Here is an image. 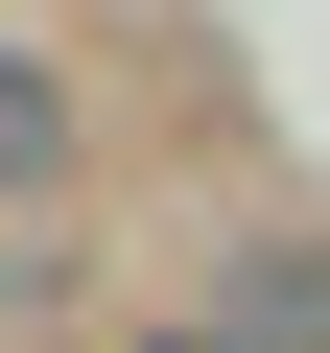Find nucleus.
I'll list each match as a JSON object with an SVG mask.
<instances>
[{
	"label": "nucleus",
	"instance_id": "nucleus-1",
	"mask_svg": "<svg viewBox=\"0 0 330 353\" xmlns=\"http://www.w3.org/2000/svg\"><path fill=\"white\" fill-rule=\"evenodd\" d=\"M236 306H260V353H330V236H283V259H260Z\"/></svg>",
	"mask_w": 330,
	"mask_h": 353
},
{
	"label": "nucleus",
	"instance_id": "nucleus-2",
	"mask_svg": "<svg viewBox=\"0 0 330 353\" xmlns=\"http://www.w3.org/2000/svg\"><path fill=\"white\" fill-rule=\"evenodd\" d=\"M24 165H48V71L0 48V189H24Z\"/></svg>",
	"mask_w": 330,
	"mask_h": 353
}]
</instances>
